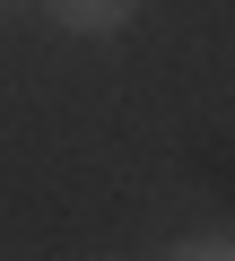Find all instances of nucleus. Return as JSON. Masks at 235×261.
<instances>
[{
	"label": "nucleus",
	"mask_w": 235,
	"mask_h": 261,
	"mask_svg": "<svg viewBox=\"0 0 235 261\" xmlns=\"http://www.w3.org/2000/svg\"><path fill=\"white\" fill-rule=\"evenodd\" d=\"M35 9L61 27V35H122L140 18V0H35Z\"/></svg>",
	"instance_id": "1"
},
{
	"label": "nucleus",
	"mask_w": 235,
	"mask_h": 261,
	"mask_svg": "<svg viewBox=\"0 0 235 261\" xmlns=\"http://www.w3.org/2000/svg\"><path fill=\"white\" fill-rule=\"evenodd\" d=\"M166 261H235V235H183L166 244Z\"/></svg>",
	"instance_id": "2"
},
{
	"label": "nucleus",
	"mask_w": 235,
	"mask_h": 261,
	"mask_svg": "<svg viewBox=\"0 0 235 261\" xmlns=\"http://www.w3.org/2000/svg\"><path fill=\"white\" fill-rule=\"evenodd\" d=\"M0 18H18V0H0Z\"/></svg>",
	"instance_id": "3"
}]
</instances>
